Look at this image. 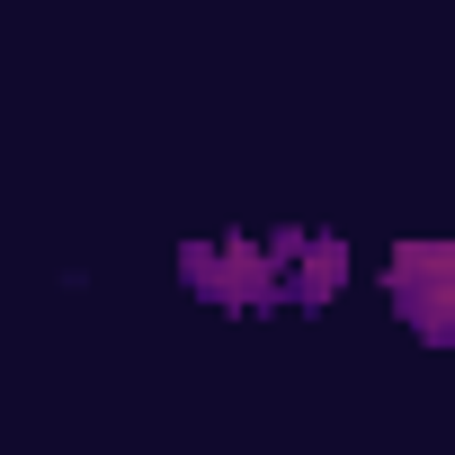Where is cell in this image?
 Returning a JSON list of instances; mask_svg holds the SVG:
<instances>
[{
  "mask_svg": "<svg viewBox=\"0 0 455 455\" xmlns=\"http://www.w3.org/2000/svg\"><path fill=\"white\" fill-rule=\"evenodd\" d=\"M179 277H188L205 304H223V313H268V304L286 295L277 242H188V251H179Z\"/></svg>",
  "mask_w": 455,
  "mask_h": 455,
  "instance_id": "6da1fadb",
  "label": "cell"
},
{
  "mask_svg": "<svg viewBox=\"0 0 455 455\" xmlns=\"http://www.w3.org/2000/svg\"><path fill=\"white\" fill-rule=\"evenodd\" d=\"M277 259H286V295H295L304 313H322V304L348 286V251H339L331 233H313V242H304V233H277Z\"/></svg>",
  "mask_w": 455,
  "mask_h": 455,
  "instance_id": "3957f363",
  "label": "cell"
},
{
  "mask_svg": "<svg viewBox=\"0 0 455 455\" xmlns=\"http://www.w3.org/2000/svg\"><path fill=\"white\" fill-rule=\"evenodd\" d=\"M384 286H393V304L411 313L419 339H455V251H437V242H402L393 268H384Z\"/></svg>",
  "mask_w": 455,
  "mask_h": 455,
  "instance_id": "7a4b0ae2",
  "label": "cell"
}]
</instances>
